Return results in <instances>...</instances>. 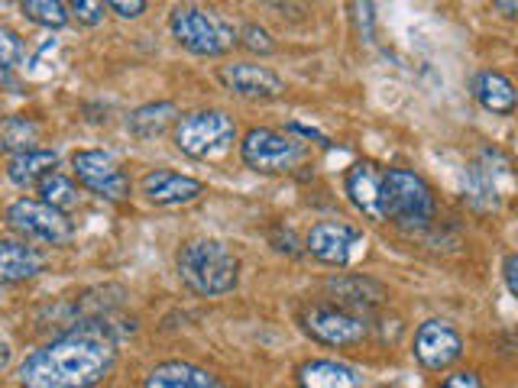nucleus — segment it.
I'll use <instances>...</instances> for the list:
<instances>
[{
	"mask_svg": "<svg viewBox=\"0 0 518 388\" xmlns=\"http://www.w3.org/2000/svg\"><path fill=\"white\" fill-rule=\"evenodd\" d=\"M237 127L224 110H195L175 123V146L192 159H217L234 146Z\"/></svg>",
	"mask_w": 518,
	"mask_h": 388,
	"instance_id": "nucleus-5",
	"label": "nucleus"
},
{
	"mask_svg": "<svg viewBox=\"0 0 518 388\" xmlns=\"http://www.w3.org/2000/svg\"><path fill=\"white\" fill-rule=\"evenodd\" d=\"M23 13L39 26H49V30H59L68 23V7L59 0H26Z\"/></svg>",
	"mask_w": 518,
	"mask_h": 388,
	"instance_id": "nucleus-23",
	"label": "nucleus"
},
{
	"mask_svg": "<svg viewBox=\"0 0 518 388\" xmlns=\"http://www.w3.org/2000/svg\"><path fill=\"white\" fill-rule=\"evenodd\" d=\"M107 10H114L117 17H124V20H133V17H140V13L146 10V4H143V0H111Z\"/></svg>",
	"mask_w": 518,
	"mask_h": 388,
	"instance_id": "nucleus-28",
	"label": "nucleus"
},
{
	"mask_svg": "<svg viewBox=\"0 0 518 388\" xmlns=\"http://www.w3.org/2000/svg\"><path fill=\"white\" fill-rule=\"evenodd\" d=\"M179 117V107L169 104V101H159V104H143L140 110H133L127 127L136 140H156L159 133H166L172 127V120Z\"/></svg>",
	"mask_w": 518,
	"mask_h": 388,
	"instance_id": "nucleus-21",
	"label": "nucleus"
},
{
	"mask_svg": "<svg viewBox=\"0 0 518 388\" xmlns=\"http://www.w3.org/2000/svg\"><path fill=\"white\" fill-rule=\"evenodd\" d=\"M0 140H4L7 149H17V152L33 149V143H36V123L23 120V117H10L4 127H0Z\"/></svg>",
	"mask_w": 518,
	"mask_h": 388,
	"instance_id": "nucleus-24",
	"label": "nucleus"
},
{
	"mask_svg": "<svg viewBox=\"0 0 518 388\" xmlns=\"http://www.w3.org/2000/svg\"><path fill=\"white\" fill-rule=\"evenodd\" d=\"M496 10H502L506 17H512V13L518 10V4H496Z\"/></svg>",
	"mask_w": 518,
	"mask_h": 388,
	"instance_id": "nucleus-32",
	"label": "nucleus"
},
{
	"mask_svg": "<svg viewBox=\"0 0 518 388\" xmlns=\"http://www.w3.org/2000/svg\"><path fill=\"white\" fill-rule=\"evenodd\" d=\"M360 243H363V233L357 227L344 224V220H321L305 237L308 253L327 262V266H347Z\"/></svg>",
	"mask_w": 518,
	"mask_h": 388,
	"instance_id": "nucleus-10",
	"label": "nucleus"
},
{
	"mask_svg": "<svg viewBox=\"0 0 518 388\" xmlns=\"http://www.w3.org/2000/svg\"><path fill=\"white\" fill-rule=\"evenodd\" d=\"M7 224L20 233L26 240H36V243H49V246H62L72 240V220H68L62 211L56 207L43 204L39 198H20L7 207Z\"/></svg>",
	"mask_w": 518,
	"mask_h": 388,
	"instance_id": "nucleus-7",
	"label": "nucleus"
},
{
	"mask_svg": "<svg viewBox=\"0 0 518 388\" xmlns=\"http://www.w3.org/2000/svg\"><path fill=\"white\" fill-rule=\"evenodd\" d=\"M221 81L227 91H234L237 97H250V101H269L285 91L282 78L266 65L253 62H234L221 68Z\"/></svg>",
	"mask_w": 518,
	"mask_h": 388,
	"instance_id": "nucleus-12",
	"label": "nucleus"
},
{
	"mask_svg": "<svg viewBox=\"0 0 518 388\" xmlns=\"http://www.w3.org/2000/svg\"><path fill=\"white\" fill-rule=\"evenodd\" d=\"M10 363V346L7 343H0V369H4Z\"/></svg>",
	"mask_w": 518,
	"mask_h": 388,
	"instance_id": "nucleus-31",
	"label": "nucleus"
},
{
	"mask_svg": "<svg viewBox=\"0 0 518 388\" xmlns=\"http://www.w3.org/2000/svg\"><path fill=\"white\" fill-rule=\"evenodd\" d=\"M46 266L43 253L36 246L17 240H0V282H26Z\"/></svg>",
	"mask_w": 518,
	"mask_h": 388,
	"instance_id": "nucleus-17",
	"label": "nucleus"
},
{
	"mask_svg": "<svg viewBox=\"0 0 518 388\" xmlns=\"http://www.w3.org/2000/svg\"><path fill=\"white\" fill-rule=\"evenodd\" d=\"M473 97L493 114H512L515 110V88L502 72H480L473 78Z\"/></svg>",
	"mask_w": 518,
	"mask_h": 388,
	"instance_id": "nucleus-20",
	"label": "nucleus"
},
{
	"mask_svg": "<svg viewBox=\"0 0 518 388\" xmlns=\"http://www.w3.org/2000/svg\"><path fill=\"white\" fill-rule=\"evenodd\" d=\"M56 165H59V152L56 149H23V152H13V156L7 159V178L13 185H36L39 178L49 175V172H56Z\"/></svg>",
	"mask_w": 518,
	"mask_h": 388,
	"instance_id": "nucleus-18",
	"label": "nucleus"
},
{
	"mask_svg": "<svg viewBox=\"0 0 518 388\" xmlns=\"http://www.w3.org/2000/svg\"><path fill=\"white\" fill-rule=\"evenodd\" d=\"M204 191V185L192 175L182 172H169V169H156L143 178V194L159 207H175V204H188L195 201Z\"/></svg>",
	"mask_w": 518,
	"mask_h": 388,
	"instance_id": "nucleus-14",
	"label": "nucleus"
},
{
	"mask_svg": "<svg viewBox=\"0 0 518 388\" xmlns=\"http://www.w3.org/2000/svg\"><path fill=\"white\" fill-rule=\"evenodd\" d=\"M344 188H347L350 204L357 207L363 217L383 220V204H379V198H383V169H379V165H373V162L350 165Z\"/></svg>",
	"mask_w": 518,
	"mask_h": 388,
	"instance_id": "nucleus-13",
	"label": "nucleus"
},
{
	"mask_svg": "<svg viewBox=\"0 0 518 388\" xmlns=\"http://www.w3.org/2000/svg\"><path fill=\"white\" fill-rule=\"evenodd\" d=\"M438 388H483L480 385V376H476V372H454V376H447Z\"/></svg>",
	"mask_w": 518,
	"mask_h": 388,
	"instance_id": "nucleus-29",
	"label": "nucleus"
},
{
	"mask_svg": "<svg viewBox=\"0 0 518 388\" xmlns=\"http://www.w3.org/2000/svg\"><path fill=\"white\" fill-rule=\"evenodd\" d=\"M20 62H23V39L10 26H0V72H10Z\"/></svg>",
	"mask_w": 518,
	"mask_h": 388,
	"instance_id": "nucleus-25",
	"label": "nucleus"
},
{
	"mask_svg": "<svg viewBox=\"0 0 518 388\" xmlns=\"http://www.w3.org/2000/svg\"><path fill=\"white\" fill-rule=\"evenodd\" d=\"M114 359L111 327L85 321L72 334L26 356L17 369V382L20 388H94L104 376H111Z\"/></svg>",
	"mask_w": 518,
	"mask_h": 388,
	"instance_id": "nucleus-1",
	"label": "nucleus"
},
{
	"mask_svg": "<svg viewBox=\"0 0 518 388\" xmlns=\"http://www.w3.org/2000/svg\"><path fill=\"white\" fill-rule=\"evenodd\" d=\"M463 356V340L447 321H425L415 334V359L431 372L454 366Z\"/></svg>",
	"mask_w": 518,
	"mask_h": 388,
	"instance_id": "nucleus-11",
	"label": "nucleus"
},
{
	"mask_svg": "<svg viewBox=\"0 0 518 388\" xmlns=\"http://www.w3.org/2000/svg\"><path fill=\"white\" fill-rule=\"evenodd\" d=\"M298 388H363V376L337 359H308L295 372Z\"/></svg>",
	"mask_w": 518,
	"mask_h": 388,
	"instance_id": "nucleus-15",
	"label": "nucleus"
},
{
	"mask_svg": "<svg viewBox=\"0 0 518 388\" xmlns=\"http://www.w3.org/2000/svg\"><path fill=\"white\" fill-rule=\"evenodd\" d=\"M72 17L78 20V23H85V26H98L101 20H104V10H107V4H98V0H75L72 7Z\"/></svg>",
	"mask_w": 518,
	"mask_h": 388,
	"instance_id": "nucleus-26",
	"label": "nucleus"
},
{
	"mask_svg": "<svg viewBox=\"0 0 518 388\" xmlns=\"http://www.w3.org/2000/svg\"><path fill=\"white\" fill-rule=\"evenodd\" d=\"M179 275L198 295L217 298L237 288L240 259L221 240H192L179 249Z\"/></svg>",
	"mask_w": 518,
	"mask_h": 388,
	"instance_id": "nucleus-2",
	"label": "nucleus"
},
{
	"mask_svg": "<svg viewBox=\"0 0 518 388\" xmlns=\"http://www.w3.org/2000/svg\"><path fill=\"white\" fill-rule=\"evenodd\" d=\"M327 291L337 295V308L344 311H366V308H376V304L386 301V288L376 285L373 279H360V275H350V279H331L327 282Z\"/></svg>",
	"mask_w": 518,
	"mask_h": 388,
	"instance_id": "nucleus-19",
	"label": "nucleus"
},
{
	"mask_svg": "<svg viewBox=\"0 0 518 388\" xmlns=\"http://www.w3.org/2000/svg\"><path fill=\"white\" fill-rule=\"evenodd\" d=\"M302 327L311 340L324 346H353L366 337V321L363 314H353L337 308V304H311L302 314Z\"/></svg>",
	"mask_w": 518,
	"mask_h": 388,
	"instance_id": "nucleus-8",
	"label": "nucleus"
},
{
	"mask_svg": "<svg viewBox=\"0 0 518 388\" xmlns=\"http://www.w3.org/2000/svg\"><path fill=\"white\" fill-rule=\"evenodd\" d=\"M240 156L259 175H282L292 172L305 156V146L292 140V136L276 133V130H250L240 143Z\"/></svg>",
	"mask_w": 518,
	"mask_h": 388,
	"instance_id": "nucleus-6",
	"label": "nucleus"
},
{
	"mask_svg": "<svg viewBox=\"0 0 518 388\" xmlns=\"http://www.w3.org/2000/svg\"><path fill=\"white\" fill-rule=\"evenodd\" d=\"M36 188H39V194H43V204H49V207H56V211H72V207L78 204V188H75V182L72 178H65L62 172H49V175H43L36 182Z\"/></svg>",
	"mask_w": 518,
	"mask_h": 388,
	"instance_id": "nucleus-22",
	"label": "nucleus"
},
{
	"mask_svg": "<svg viewBox=\"0 0 518 388\" xmlns=\"http://www.w3.org/2000/svg\"><path fill=\"white\" fill-rule=\"evenodd\" d=\"M383 220H392L405 230L428 227L434 217V194L428 182L408 169H389L383 172Z\"/></svg>",
	"mask_w": 518,
	"mask_h": 388,
	"instance_id": "nucleus-3",
	"label": "nucleus"
},
{
	"mask_svg": "<svg viewBox=\"0 0 518 388\" xmlns=\"http://www.w3.org/2000/svg\"><path fill=\"white\" fill-rule=\"evenodd\" d=\"M72 169H75V178L81 185L94 194H101V198H107V201H124L130 194V178L114 162V156H107V152H101V149L75 152Z\"/></svg>",
	"mask_w": 518,
	"mask_h": 388,
	"instance_id": "nucleus-9",
	"label": "nucleus"
},
{
	"mask_svg": "<svg viewBox=\"0 0 518 388\" xmlns=\"http://www.w3.org/2000/svg\"><path fill=\"white\" fill-rule=\"evenodd\" d=\"M502 275H506L509 295H518V256L515 253H509L506 262H502Z\"/></svg>",
	"mask_w": 518,
	"mask_h": 388,
	"instance_id": "nucleus-30",
	"label": "nucleus"
},
{
	"mask_svg": "<svg viewBox=\"0 0 518 388\" xmlns=\"http://www.w3.org/2000/svg\"><path fill=\"white\" fill-rule=\"evenodd\" d=\"M243 46H247L250 52H259V55H269L272 49H276V43H272V36L263 30V26H247L243 30Z\"/></svg>",
	"mask_w": 518,
	"mask_h": 388,
	"instance_id": "nucleus-27",
	"label": "nucleus"
},
{
	"mask_svg": "<svg viewBox=\"0 0 518 388\" xmlns=\"http://www.w3.org/2000/svg\"><path fill=\"white\" fill-rule=\"evenodd\" d=\"M169 23H172V36L195 55H224L237 43L234 26H230L217 10L185 4V7L172 10Z\"/></svg>",
	"mask_w": 518,
	"mask_h": 388,
	"instance_id": "nucleus-4",
	"label": "nucleus"
},
{
	"mask_svg": "<svg viewBox=\"0 0 518 388\" xmlns=\"http://www.w3.org/2000/svg\"><path fill=\"white\" fill-rule=\"evenodd\" d=\"M143 388H224V385L217 382L214 372L201 369L195 363H179V359H172V363H162L149 372Z\"/></svg>",
	"mask_w": 518,
	"mask_h": 388,
	"instance_id": "nucleus-16",
	"label": "nucleus"
}]
</instances>
